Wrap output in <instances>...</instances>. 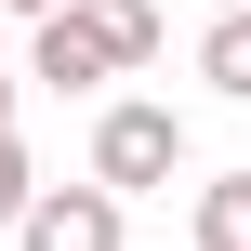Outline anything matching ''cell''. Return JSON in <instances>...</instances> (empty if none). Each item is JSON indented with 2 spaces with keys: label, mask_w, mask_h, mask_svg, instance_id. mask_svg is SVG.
Instances as JSON below:
<instances>
[{
  "label": "cell",
  "mask_w": 251,
  "mask_h": 251,
  "mask_svg": "<svg viewBox=\"0 0 251 251\" xmlns=\"http://www.w3.org/2000/svg\"><path fill=\"white\" fill-rule=\"evenodd\" d=\"M26 199H40V172H26V146H13V132H0V238H13V225H26Z\"/></svg>",
  "instance_id": "7"
},
{
  "label": "cell",
  "mask_w": 251,
  "mask_h": 251,
  "mask_svg": "<svg viewBox=\"0 0 251 251\" xmlns=\"http://www.w3.org/2000/svg\"><path fill=\"white\" fill-rule=\"evenodd\" d=\"M185 251H251V172H212V185H199Z\"/></svg>",
  "instance_id": "4"
},
{
  "label": "cell",
  "mask_w": 251,
  "mask_h": 251,
  "mask_svg": "<svg viewBox=\"0 0 251 251\" xmlns=\"http://www.w3.org/2000/svg\"><path fill=\"white\" fill-rule=\"evenodd\" d=\"M26 79H53V93H93V79H106V53H93V40H79V26L53 13V26L26 40Z\"/></svg>",
  "instance_id": "5"
},
{
  "label": "cell",
  "mask_w": 251,
  "mask_h": 251,
  "mask_svg": "<svg viewBox=\"0 0 251 251\" xmlns=\"http://www.w3.org/2000/svg\"><path fill=\"white\" fill-rule=\"evenodd\" d=\"M0 132H13V66H0Z\"/></svg>",
  "instance_id": "9"
},
{
  "label": "cell",
  "mask_w": 251,
  "mask_h": 251,
  "mask_svg": "<svg viewBox=\"0 0 251 251\" xmlns=\"http://www.w3.org/2000/svg\"><path fill=\"white\" fill-rule=\"evenodd\" d=\"M0 13H26V26H53V13H66V0H0Z\"/></svg>",
  "instance_id": "8"
},
{
  "label": "cell",
  "mask_w": 251,
  "mask_h": 251,
  "mask_svg": "<svg viewBox=\"0 0 251 251\" xmlns=\"http://www.w3.org/2000/svg\"><path fill=\"white\" fill-rule=\"evenodd\" d=\"M172 172H185V119H172V106H146V93H119V106L93 119V199H119V212H132V199H159Z\"/></svg>",
  "instance_id": "1"
},
{
  "label": "cell",
  "mask_w": 251,
  "mask_h": 251,
  "mask_svg": "<svg viewBox=\"0 0 251 251\" xmlns=\"http://www.w3.org/2000/svg\"><path fill=\"white\" fill-rule=\"evenodd\" d=\"M212 13H251V0H212Z\"/></svg>",
  "instance_id": "10"
},
{
  "label": "cell",
  "mask_w": 251,
  "mask_h": 251,
  "mask_svg": "<svg viewBox=\"0 0 251 251\" xmlns=\"http://www.w3.org/2000/svg\"><path fill=\"white\" fill-rule=\"evenodd\" d=\"M13 251H119V199H93V185H40L26 225H13Z\"/></svg>",
  "instance_id": "2"
},
{
  "label": "cell",
  "mask_w": 251,
  "mask_h": 251,
  "mask_svg": "<svg viewBox=\"0 0 251 251\" xmlns=\"http://www.w3.org/2000/svg\"><path fill=\"white\" fill-rule=\"evenodd\" d=\"M199 79H212L225 106H251V13H212V26H199Z\"/></svg>",
  "instance_id": "6"
},
{
  "label": "cell",
  "mask_w": 251,
  "mask_h": 251,
  "mask_svg": "<svg viewBox=\"0 0 251 251\" xmlns=\"http://www.w3.org/2000/svg\"><path fill=\"white\" fill-rule=\"evenodd\" d=\"M66 26L106 53V79L119 66H159V0H66Z\"/></svg>",
  "instance_id": "3"
}]
</instances>
